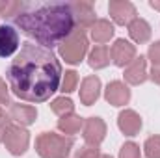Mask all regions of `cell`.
I'll return each mask as SVG.
<instances>
[{"mask_svg":"<svg viewBox=\"0 0 160 158\" xmlns=\"http://www.w3.org/2000/svg\"><path fill=\"white\" fill-rule=\"evenodd\" d=\"M24 2L21 0H0V15L8 21H15L17 15L22 11Z\"/></svg>","mask_w":160,"mask_h":158,"instance_id":"ffe728a7","label":"cell"},{"mask_svg":"<svg viewBox=\"0 0 160 158\" xmlns=\"http://www.w3.org/2000/svg\"><path fill=\"white\" fill-rule=\"evenodd\" d=\"M0 104H11L9 102V93H8V87H6V82L0 78Z\"/></svg>","mask_w":160,"mask_h":158,"instance_id":"83f0119b","label":"cell"},{"mask_svg":"<svg viewBox=\"0 0 160 158\" xmlns=\"http://www.w3.org/2000/svg\"><path fill=\"white\" fill-rule=\"evenodd\" d=\"M9 117H11V121H17L21 126H26V125H32V123L36 121L38 112H36V108H32V106L9 104Z\"/></svg>","mask_w":160,"mask_h":158,"instance_id":"9a60e30c","label":"cell"},{"mask_svg":"<svg viewBox=\"0 0 160 158\" xmlns=\"http://www.w3.org/2000/svg\"><path fill=\"white\" fill-rule=\"evenodd\" d=\"M128 36L136 43H147L151 37V26L145 19L136 17L130 24H128Z\"/></svg>","mask_w":160,"mask_h":158,"instance_id":"2e32d148","label":"cell"},{"mask_svg":"<svg viewBox=\"0 0 160 158\" xmlns=\"http://www.w3.org/2000/svg\"><path fill=\"white\" fill-rule=\"evenodd\" d=\"M149 60L153 62V67H160V41L149 47Z\"/></svg>","mask_w":160,"mask_h":158,"instance_id":"484cf974","label":"cell"},{"mask_svg":"<svg viewBox=\"0 0 160 158\" xmlns=\"http://www.w3.org/2000/svg\"><path fill=\"white\" fill-rule=\"evenodd\" d=\"M118 125L127 136H136L140 132V128H142V119L134 110H125V112L119 114Z\"/></svg>","mask_w":160,"mask_h":158,"instance_id":"5bb4252c","label":"cell"},{"mask_svg":"<svg viewBox=\"0 0 160 158\" xmlns=\"http://www.w3.org/2000/svg\"><path fill=\"white\" fill-rule=\"evenodd\" d=\"M145 78H147V62H145L143 56H140L132 63L127 65V69H125V80L128 84H132V86H138V84L145 82Z\"/></svg>","mask_w":160,"mask_h":158,"instance_id":"8fae6325","label":"cell"},{"mask_svg":"<svg viewBox=\"0 0 160 158\" xmlns=\"http://www.w3.org/2000/svg\"><path fill=\"white\" fill-rule=\"evenodd\" d=\"M112 36H114V26L106 19H99L91 26V37H93L95 43H99V45H104L106 41H110Z\"/></svg>","mask_w":160,"mask_h":158,"instance_id":"e0dca14e","label":"cell"},{"mask_svg":"<svg viewBox=\"0 0 160 158\" xmlns=\"http://www.w3.org/2000/svg\"><path fill=\"white\" fill-rule=\"evenodd\" d=\"M149 4H151V7H153V9H160V2H158V0H151Z\"/></svg>","mask_w":160,"mask_h":158,"instance_id":"f546056e","label":"cell"},{"mask_svg":"<svg viewBox=\"0 0 160 158\" xmlns=\"http://www.w3.org/2000/svg\"><path fill=\"white\" fill-rule=\"evenodd\" d=\"M151 80L157 82V84H160V67H153V71H151Z\"/></svg>","mask_w":160,"mask_h":158,"instance_id":"f1b7e54d","label":"cell"},{"mask_svg":"<svg viewBox=\"0 0 160 158\" xmlns=\"http://www.w3.org/2000/svg\"><path fill=\"white\" fill-rule=\"evenodd\" d=\"M82 136L86 140L88 145L91 147H99V143L104 140V134H106V125L104 121L99 117H89L84 121V126H82Z\"/></svg>","mask_w":160,"mask_h":158,"instance_id":"52a82bcc","label":"cell"},{"mask_svg":"<svg viewBox=\"0 0 160 158\" xmlns=\"http://www.w3.org/2000/svg\"><path fill=\"white\" fill-rule=\"evenodd\" d=\"M71 11H73L77 28L86 30V28H91L95 24V9H93L91 2H82V0L80 2H73L71 4Z\"/></svg>","mask_w":160,"mask_h":158,"instance_id":"9c48e42d","label":"cell"},{"mask_svg":"<svg viewBox=\"0 0 160 158\" xmlns=\"http://www.w3.org/2000/svg\"><path fill=\"white\" fill-rule=\"evenodd\" d=\"M50 108H52V112H54V114H58L60 117H63V116H69V114H73V108H75V104H73V101H71V99L58 97V99H54V101H52Z\"/></svg>","mask_w":160,"mask_h":158,"instance_id":"44dd1931","label":"cell"},{"mask_svg":"<svg viewBox=\"0 0 160 158\" xmlns=\"http://www.w3.org/2000/svg\"><path fill=\"white\" fill-rule=\"evenodd\" d=\"M13 22L45 48L60 47L77 30L71 4L65 2H24Z\"/></svg>","mask_w":160,"mask_h":158,"instance_id":"7a4b0ae2","label":"cell"},{"mask_svg":"<svg viewBox=\"0 0 160 158\" xmlns=\"http://www.w3.org/2000/svg\"><path fill=\"white\" fill-rule=\"evenodd\" d=\"M143 149H145V156L147 158H160V136L147 138Z\"/></svg>","mask_w":160,"mask_h":158,"instance_id":"7402d4cb","label":"cell"},{"mask_svg":"<svg viewBox=\"0 0 160 158\" xmlns=\"http://www.w3.org/2000/svg\"><path fill=\"white\" fill-rule=\"evenodd\" d=\"M110 47L106 45H97L91 52H89V65L93 69H102L110 63Z\"/></svg>","mask_w":160,"mask_h":158,"instance_id":"ac0fdd59","label":"cell"},{"mask_svg":"<svg viewBox=\"0 0 160 158\" xmlns=\"http://www.w3.org/2000/svg\"><path fill=\"white\" fill-rule=\"evenodd\" d=\"M2 114H4V112H2V106H0V116H2Z\"/></svg>","mask_w":160,"mask_h":158,"instance_id":"1f68e13d","label":"cell"},{"mask_svg":"<svg viewBox=\"0 0 160 158\" xmlns=\"http://www.w3.org/2000/svg\"><path fill=\"white\" fill-rule=\"evenodd\" d=\"M99 158H112V156H110V155H101Z\"/></svg>","mask_w":160,"mask_h":158,"instance_id":"4dcf8cb0","label":"cell"},{"mask_svg":"<svg viewBox=\"0 0 160 158\" xmlns=\"http://www.w3.org/2000/svg\"><path fill=\"white\" fill-rule=\"evenodd\" d=\"M9 128H11V117L6 116V114H2L0 116V143H4V138H6V134H8Z\"/></svg>","mask_w":160,"mask_h":158,"instance_id":"4316f807","label":"cell"},{"mask_svg":"<svg viewBox=\"0 0 160 158\" xmlns=\"http://www.w3.org/2000/svg\"><path fill=\"white\" fill-rule=\"evenodd\" d=\"M62 75V63L56 54L30 41L21 45L19 54L6 71L11 93L28 102L48 101L60 89Z\"/></svg>","mask_w":160,"mask_h":158,"instance_id":"6da1fadb","label":"cell"},{"mask_svg":"<svg viewBox=\"0 0 160 158\" xmlns=\"http://www.w3.org/2000/svg\"><path fill=\"white\" fill-rule=\"evenodd\" d=\"M99 149L97 147H91V145H86V147H82L77 151V155L75 158H99Z\"/></svg>","mask_w":160,"mask_h":158,"instance_id":"d4e9b609","label":"cell"},{"mask_svg":"<svg viewBox=\"0 0 160 158\" xmlns=\"http://www.w3.org/2000/svg\"><path fill=\"white\" fill-rule=\"evenodd\" d=\"M75 145L71 136H60L56 132H43L36 140V151L41 158H67Z\"/></svg>","mask_w":160,"mask_h":158,"instance_id":"3957f363","label":"cell"},{"mask_svg":"<svg viewBox=\"0 0 160 158\" xmlns=\"http://www.w3.org/2000/svg\"><path fill=\"white\" fill-rule=\"evenodd\" d=\"M104 97H106V101H108L110 104H114V106H123V104H127L128 99H130V89H128L123 82L116 80V82H110V84H108Z\"/></svg>","mask_w":160,"mask_h":158,"instance_id":"7c38bea8","label":"cell"},{"mask_svg":"<svg viewBox=\"0 0 160 158\" xmlns=\"http://www.w3.org/2000/svg\"><path fill=\"white\" fill-rule=\"evenodd\" d=\"M86 52H88V37H86V30H80V28H77L60 45V56L73 65L84 60Z\"/></svg>","mask_w":160,"mask_h":158,"instance_id":"277c9868","label":"cell"},{"mask_svg":"<svg viewBox=\"0 0 160 158\" xmlns=\"http://www.w3.org/2000/svg\"><path fill=\"white\" fill-rule=\"evenodd\" d=\"M84 126V119L78 117V116H75V114H69V116H63V117H60L58 121V128L63 132V134H77L80 128Z\"/></svg>","mask_w":160,"mask_h":158,"instance_id":"d6986e66","label":"cell"},{"mask_svg":"<svg viewBox=\"0 0 160 158\" xmlns=\"http://www.w3.org/2000/svg\"><path fill=\"white\" fill-rule=\"evenodd\" d=\"M19 48V32L9 26V24H2L0 26V58H9L11 54H15Z\"/></svg>","mask_w":160,"mask_h":158,"instance_id":"30bf717a","label":"cell"},{"mask_svg":"<svg viewBox=\"0 0 160 158\" xmlns=\"http://www.w3.org/2000/svg\"><path fill=\"white\" fill-rule=\"evenodd\" d=\"M110 56L118 67H125L136 60V47L125 39H116V43L110 47Z\"/></svg>","mask_w":160,"mask_h":158,"instance_id":"ba28073f","label":"cell"},{"mask_svg":"<svg viewBox=\"0 0 160 158\" xmlns=\"http://www.w3.org/2000/svg\"><path fill=\"white\" fill-rule=\"evenodd\" d=\"M108 11L116 24H130L136 19V7L127 0H112L108 4Z\"/></svg>","mask_w":160,"mask_h":158,"instance_id":"8992f818","label":"cell"},{"mask_svg":"<svg viewBox=\"0 0 160 158\" xmlns=\"http://www.w3.org/2000/svg\"><path fill=\"white\" fill-rule=\"evenodd\" d=\"M4 143H6V149L11 153V155H22L26 149H28V143H30V136L26 132L24 126L21 125H11V128L8 130L6 138H4Z\"/></svg>","mask_w":160,"mask_h":158,"instance_id":"5b68a950","label":"cell"},{"mask_svg":"<svg viewBox=\"0 0 160 158\" xmlns=\"http://www.w3.org/2000/svg\"><path fill=\"white\" fill-rule=\"evenodd\" d=\"M99 91H101V80L97 77L84 78L82 86H80V101H82V104L91 106L99 99Z\"/></svg>","mask_w":160,"mask_h":158,"instance_id":"4fadbf2b","label":"cell"},{"mask_svg":"<svg viewBox=\"0 0 160 158\" xmlns=\"http://www.w3.org/2000/svg\"><path fill=\"white\" fill-rule=\"evenodd\" d=\"M119 158H140V147L132 141L125 143L121 147V153H119Z\"/></svg>","mask_w":160,"mask_h":158,"instance_id":"cb8c5ba5","label":"cell"},{"mask_svg":"<svg viewBox=\"0 0 160 158\" xmlns=\"http://www.w3.org/2000/svg\"><path fill=\"white\" fill-rule=\"evenodd\" d=\"M77 84H78V75H77L75 71H67V73L63 75V80H62L60 87H62L63 93H71V91H75Z\"/></svg>","mask_w":160,"mask_h":158,"instance_id":"603a6c76","label":"cell"}]
</instances>
